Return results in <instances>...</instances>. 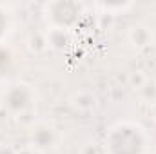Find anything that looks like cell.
Segmentation results:
<instances>
[{
  "mask_svg": "<svg viewBox=\"0 0 156 154\" xmlns=\"http://www.w3.org/2000/svg\"><path fill=\"white\" fill-rule=\"evenodd\" d=\"M16 154H40L37 149H33V147H27V149H22L20 152H16Z\"/></svg>",
  "mask_w": 156,
  "mask_h": 154,
  "instance_id": "cell-9",
  "label": "cell"
},
{
  "mask_svg": "<svg viewBox=\"0 0 156 154\" xmlns=\"http://www.w3.org/2000/svg\"><path fill=\"white\" fill-rule=\"evenodd\" d=\"M29 142H31V147L37 149L38 152L47 151L56 142V131L49 123H37L29 131Z\"/></svg>",
  "mask_w": 156,
  "mask_h": 154,
  "instance_id": "cell-4",
  "label": "cell"
},
{
  "mask_svg": "<svg viewBox=\"0 0 156 154\" xmlns=\"http://www.w3.org/2000/svg\"><path fill=\"white\" fill-rule=\"evenodd\" d=\"M140 93H142L147 100H151V102H153V100L156 98V83H154V82H149V80H147V82L140 87Z\"/></svg>",
  "mask_w": 156,
  "mask_h": 154,
  "instance_id": "cell-7",
  "label": "cell"
},
{
  "mask_svg": "<svg viewBox=\"0 0 156 154\" xmlns=\"http://www.w3.org/2000/svg\"><path fill=\"white\" fill-rule=\"evenodd\" d=\"M129 40L136 47H147L151 44V40H153V35H151L149 27H145V26H134L129 31Z\"/></svg>",
  "mask_w": 156,
  "mask_h": 154,
  "instance_id": "cell-5",
  "label": "cell"
},
{
  "mask_svg": "<svg viewBox=\"0 0 156 154\" xmlns=\"http://www.w3.org/2000/svg\"><path fill=\"white\" fill-rule=\"evenodd\" d=\"M33 102V94L26 85H13L4 93V105L11 113H24Z\"/></svg>",
  "mask_w": 156,
  "mask_h": 154,
  "instance_id": "cell-3",
  "label": "cell"
},
{
  "mask_svg": "<svg viewBox=\"0 0 156 154\" xmlns=\"http://www.w3.org/2000/svg\"><path fill=\"white\" fill-rule=\"evenodd\" d=\"M9 13L5 11V7L4 5H0V38L7 33V29H9V16H7Z\"/></svg>",
  "mask_w": 156,
  "mask_h": 154,
  "instance_id": "cell-8",
  "label": "cell"
},
{
  "mask_svg": "<svg viewBox=\"0 0 156 154\" xmlns=\"http://www.w3.org/2000/svg\"><path fill=\"white\" fill-rule=\"evenodd\" d=\"M105 147L109 154H142L145 147L142 129L129 123H118L111 129Z\"/></svg>",
  "mask_w": 156,
  "mask_h": 154,
  "instance_id": "cell-1",
  "label": "cell"
},
{
  "mask_svg": "<svg viewBox=\"0 0 156 154\" xmlns=\"http://www.w3.org/2000/svg\"><path fill=\"white\" fill-rule=\"evenodd\" d=\"M0 154H16L11 147H0Z\"/></svg>",
  "mask_w": 156,
  "mask_h": 154,
  "instance_id": "cell-10",
  "label": "cell"
},
{
  "mask_svg": "<svg viewBox=\"0 0 156 154\" xmlns=\"http://www.w3.org/2000/svg\"><path fill=\"white\" fill-rule=\"evenodd\" d=\"M45 9L47 20L51 22L53 29L69 31L82 16V5L76 2H53L47 4Z\"/></svg>",
  "mask_w": 156,
  "mask_h": 154,
  "instance_id": "cell-2",
  "label": "cell"
},
{
  "mask_svg": "<svg viewBox=\"0 0 156 154\" xmlns=\"http://www.w3.org/2000/svg\"><path fill=\"white\" fill-rule=\"evenodd\" d=\"M67 31H64V29H53L51 27V31L47 33V44L51 45V47H56V49H62L66 44H67Z\"/></svg>",
  "mask_w": 156,
  "mask_h": 154,
  "instance_id": "cell-6",
  "label": "cell"
}]
</instances>
